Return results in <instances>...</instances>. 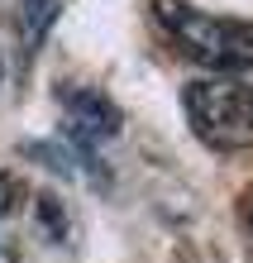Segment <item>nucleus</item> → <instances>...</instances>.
Returning <instances> with one entry per match:
<instances>
[{
  "mask_svg": "<svg viewBox=\"0 0 253 263\" xmlns=\"http://www.w3.org/2000/svg\"><path fill=\"white\" fill-rule=\"evenodd\" d=\"M158 24L172 34V43L210 72H244L253 67V20L196 10L186 0H153Z\"/></svg>",
  "mask_w": 253,
  "mask_h": 263,
  "instance_id": "obj_1",
  "label": "nucleus"
},
{
  "mask_svg": "<svg viewBox=\"0 0 253 263\" xmlns=\"http://www.w3.org/2000/svg\"><path fill=\"white\" fill-rule=\"evenodd\" d=\"M182 105L210 148H248L253 144V82L248 77H239V72L196 77L182 91Z\"/></svg>",
  "mask_w": 253,
  "mask_h": 263,
  "instance_id": "obj_2",
  "label": "nucleus"
},
{
  "mask_svg": "<svg viewBox=\"0 0 253 263\" xmlns=\"http://www.w3.org/2000/svg\"><path fill=\"white\" fill-rule=\"evenodd\" d=\"M57 101H62V110H67V134H72V144H82L86 153L120 134V110L101 96V91H91V86H67Z\"/></svg>",
  "mask_w": 253,
  "mask_h": 263,
  "instance_id": "obj_3",
  "label": "nucleus"
},
{
  "mask_svg": "<svg viewBox=\"0 0 253 263\" xmlns=\"http://www.w3.org/2000/svg\"><path fill=\"white\" fill-rule=\"evenodd\" d=\"M24 34H29V43H38L43 39V29L53 24V14H57V0H24Z\"/></svg>",
  "mask_w": 253,
  "mask_h": 263,
  "instance_id": "obj_4",
  "label": "nucleus"
},
{
  "mask_svg": "<svg viewBox=\"0 0 253 263\" xmlns=\"http://www.w3.org/2000/svg\"><path fill=\"white\" fill-rule=\"evenodd\" d=\"M248 225H253V206H248Z\"/></svg>",
  "mask_w": 253,
  "mask_h": 263,
  "instance_id": "obj_5",
  "label": "nucleus"
}]
</instances>
